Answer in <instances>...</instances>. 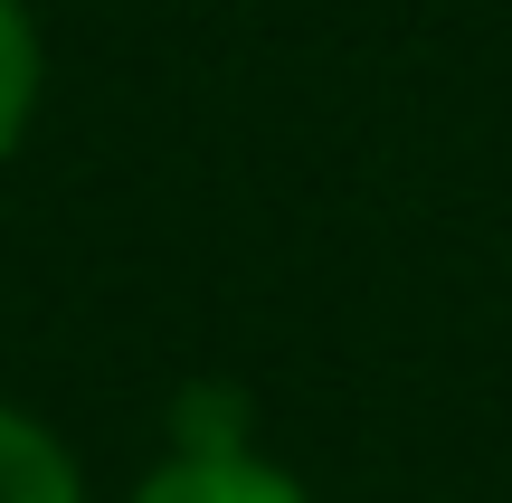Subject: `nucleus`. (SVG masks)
I'll list each match as a JSON object with an SVG mask.
<instances>
[{"instance_id":"7ed1b4c3","label":"nucleus","mask_w":512,"mask_h":503,"mask_svg":"<svg viewBox=\"0 0 512 503\" xmlns=\"http://www.w3.org/2000/svg\"><path fill=\"white\" fill-rule=\"evenodd\" d=\"M38 95H48V48H38V19H29V0H0V162L29 143Z\"/></svg>"},{"instance_id":"f03ea898","label":"nucleus","mask_w":512,"mask_h":503,"mask_svg":"<svg viewBox=\"0 0 512 503\" xmlns=\"http://www.w3.org/2000/svg\"><path fill=\"white\" fill-rule=\"evenodd\" d=\"M0 503H95L76 447L48 418H29L19 399H0Z\"/></svg>"},{"instance_id":"f257e3e1","label":"nucleus","mask_w":512,"mask_h":503,"mask_svg":"<svg viewBox=\"0 0 512 503\" xmlns=\"http://www.w3.org/2000/svg\"><path fill=\"white\" fill-rule=\"evenodd\" d=\"M124 503H313V494L294 485L275 456L238 447V456H162Z\"/></svg>"}]
</instances>
